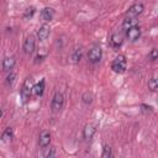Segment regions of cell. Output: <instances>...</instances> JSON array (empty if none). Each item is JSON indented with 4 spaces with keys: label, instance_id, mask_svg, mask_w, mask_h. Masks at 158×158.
Here are the masks:
<instances>
[{
    "label": "cell",
    "instance_id": "1",
    "mask_svg": "<svg viewBox=\"0 0 158 158\" xmlns=\"http://www.w3.org/2000/svg\"><path fill=\"white\" fill-rule=\"evenodd\" d=\"M33 83H32V79L31 78H26L21 89H20V96H21V100H22V104H27L31 99V95L33 94Z\"/></svg>",
    "mask_w": 158,
    "mask_h": 158
},
{
    "label": "cell",
    "instance_id": "18",
    "mask_svg": "<svg viewBox=\"0 0 158 158\" xmlns=\"http://www.w3.org/2000/svg\"><path fill=\"white\" fill-rule=\"evenodd\" d=\"M93 99H94V96H93V94H91V93H89V91L84 93V94H83V96H81V101H83L85 105L91 104V102H93Z\"/></svg>",
    "mask_w": 158,
    "mask_h": 158
},
{
    "label": "cell",
    "instance_id": "8",
    "mask_svg": "<svg viewBox=\"0 0 158 158\" xmlns=\"http://www.w3.org/2000/svg\"><path fill=\"white\" fill-rule=\"evenodd\" d=\"M83 54H84L83 47H78V48L73 49V52H72L70 56H69V62H70L72 64H78V63L81 60Z\"/></svg>",
    "mask_w": 158,
    "mask_h": 158
},
{
    "label": "cell",
    "instance_id": "21",
    "mask_svg": "<svg viewBox=\"0 0 158 158\" xmlns=\"http://www.w3.org/2000/svg\"><path fill=\"white\" fill-rule=\"evenodd\" d=\"M35 12H36V9H35L33 6L27 7V9H26V11H25V14H23V19H26V20L31 19V17L35 15Z\"/></svg>",
    "mask_w": 158,
    "mask_h": 158
},
{
    "label": "cell",
    "instance_id": "14",
    "mask_svg": "<svg viewBox=\"0 0 158 158\" xmlns=\"http://www.w3.org/2000/svg\"><path fill=\"white\" fill-rule=\"evenodd\" d=\"M15 63H16V60H15L14 57H5V58L2 59V70L10 73V72L14 69Z\"/></svg>",
    "mask_w": 158,
    "mask_h": 158
},
{
    "label": "cell",
    "instance_id": "9",
    "mask_svg": "<svg viewBox=\"0 0 158 158\" xmlns=\"http://www.w3.org/2000/svg\"><path fill=\"white\" fill-rule=\"evenodd\" d=\"M51 143V132L47 131V130H43L41 133H40V137H38V144L41 148H46L48 147Z\"/></svg>",
    "mask_w": 158,
    "mask_h": 158
},
{
    "label": "cell",
    "instance_id": "4",
    "mask_svg": "<svg viewBox=\"0 0 158 158\" xmlns=\"http://www.w3.org/2000/svg\"><path fill=\"white\" fill-rule=\"evenodd\" d=\"M63 106H64V96L62 93L57 91L53 95V99L51 101V109H52V111L57 112V111H60L63 109Z\"/></svg>",
    "mask_w": 158,
    "mask_h": 158
},
{
    "label": "cell",
    "instance_id": "25",
    "mask_svg": "<svg viewBox=\"0 0 158 158\" xmlns=\"http://www.w3.org/2000/svg\"><path fill=\"white\" fill-rule=\"evenodd\" d=\"M141 109H142V111H143V112H151V111L153 110V107H152V106H149V105H144V104H142V105H141Z\"/></svg>",
    "mask_w": 158,
    "mask_h": 158
},
{
    "label": "cell",
    "instance_id": "11",
    "mask_svg": "<svg viewBox=\"0 0 158 158\" xmlns=\"http://www.w3.org/2000/svg\"><path fill=\"white\" fill-rule=\"evenodd\" d=\"M95 131H96V128H95V126H94L93 123H86V125L84 126V128H83V137H84L86 141H90V139L94 137Z\"/></svg>",
    "mask_w": 158,
    "mask_h": 158
},
{
    "label": "cell",
    "instance_id": "10",
    "mask_svg": "<svg viewBox=\"0 0 158 158\" xmlns=\"http://www.w3.org/2000/svg\"><path fill=\"white\" fill-rule=\"evenodd\" d=\"M110 42H111V46L114 48H118L121 47V44L123 43V35L122 32H115L111 35V38H110Z\"/></svg>",
    "mask_w": 158,
    "mask_h": 158
},
{
    "label": "cell",
    "instance_id": "7",
    "mask_svg": "<svg viewBox=\"0 0 158 158\" xmlns=\"http://www.w3.org/2000/svg\"><path fill=\"white\" fill-rule=\"evenodd\" d=\"M35 48H36V40L32 35H30L23 42V52L26 54H32L35 52Z\"/></svg>",
    "mask_w": 158,
    "mask_h": 158
},
{
    "label": "cell",
    "instance_id": "26",
    "mask_svg": "<svg viewBox=\"0 0 158 158\" xmlns=\"http://www.w3.org/2000/svg\"><path fill=\"white\" fill-rule=\"evenodd\" d=\"M43 58H46V54H38V56L36 57V59H37V60H36V63H38V60H40V62H41V60H43Z\"/></svg>",
    "mask_w": 158,
    "mask_h": 158
},
{
    "label": "cell",
    "instance_id": "24",
    "mask_svg": "<svg viewBox=\"0 0 158 158\" xmlns=\"http://www.w3.org/2000/svg\"><path fill=\"white\" fill-rule=\"evenodd\" d=\"M54 156H56V149H54V148H49V149L44 153V157H49V158H51V157H54Z\"/></svg>",
    "mask_w": 158,
    "mask_h": 158
},
{
    "label": "cell",
    "instance_id": "15",
    "mask_svg": "<svg viewBox=\"0 0 158 158\" xmlns=\"http://www.w3.org/2000/svg\"><path fill=\"white\" fill-rule=\"evenodd\" d=\"M137 25H138V20H137V17H130V16H126V19H125L123 22H122V30L126 31V30H128V28H131V27H133V26H137Z\"/></svg>",
    "mask_w": 158,
    "mask_h": 158
},
{
    "label": "cell",
    "instance_id": "19",
    "mask_svg": "<svg viewBox=\"0 0 158 158\" xmlns=\"http://www.w3.org/2000/svg\"><path fill=\"white\" fill-rule=\"evenodd\" d=\"M148 88L151 90H157L158 89V77H153L148 80Z\"/></svg>",
    "mask_w": 158,
    "mask_h": 158
},
{
    "label": "cell",
    "instance_id": "5",
    "mask_svg": "<svg viewBox=\"0 0 158 158\" xmlns=\"http://www.w3.org/2000/svg\"><path fill=\"white\" fill-rule=\"evenodd\" d=\"M143 9H144V6H143L142 2H136V4H133L132 6L128 7V10H127V12H126V16H130V17H138V16L143 12Z\"/></svg>",
    "mask_w": 158,
    "mask_h": 158
},
{
    "label": "cell",
    "instance_id": "13",
    "mask_svg": "<svg viewBox=\"0 0 158 158\" xmlns=\"http://www.w3.org/2000/svg\"><path fill=\"white\" fill-rule=\"evenodd\" d=\"M51 33V28L48 25H42L37 31V38L40 41H46Z\"/></svg>",
    "mask_w": 158,
    "mask_h": 158
},
{
    "label": "cell",
    "instance_id": "22",
    "mask_svg": "<svg viewBox=\"0 0 158 158\" xmlns=\"http://www.w3.org/2000/svg\"><path fill=\"white\" fill-rule=\"evenodd\" d=\"M147 58H148L149 60H152V62L156 60V59H158V49H157V48H152L151 52L148 53Z\"/></svg>",
    "mask_w": 158,
    "mask_h": 158
},
{
    "label": "cell",
    "instance_id": "3",
    "mask_svg": "<svg viewBox=\"0 0 158 158\" xmlns=\"http://www.w3.org/2000/svg\"><path fill=\"white\" fill-rule=\"evenodd\" d=\"M101 57H102V49L99 46H94L88 52V60L93 64L99 63L101 60Z\"/></svg>",
    "mask_w": 158,
    "mask_h": 158
},
{
    "label": "cell",
    "instance_id": "2",
    "mask_svg": "<svg viewBox=\"0 0 158 158\" xmlns=\"http://www.w3.org/2000/svg\"><path fill=\"white\" fill-rule=\"evenodd\" d=\"M127 68V60H126V57L123 54H118L117 57H115V59L112 60L111 63V69L117 73V74H121L126 70Z\"/></svg>",
    "mask_w": 158,
    "mask_h": 158
},
{
    "label": "cell",
    "instance_id": "16",
    "mask_svg": "<svg viewBox=\"0 0 158 158\" xmlns=\"http://www.w3.org/2000/svg\"><path fill=\"white\" fill-rule=\"evenodd\" d=\"M43 93H44V79H41L38 83L33 85V95L42 96Z\"/></svg>",
    "mask_w": 158,
    "mask_h": 158
},
{
    "label": "cell",
    "instance_id": "20",
    "mask_svg": "<svg viewBox=\"0 0 158 158\" xmlns=\"http://www.w3.org/2000/svg\"><path fill=\"white\" fill-rule=\"evenodd\" d=\"M111 156H112V149H111V147L107 146V144H105L104 148H102L101 157H102V158H110Z\"/></svg>",
    "mask_w": 158,
    "mask_h": 158
},
{
    "label": "cell",
    "instance_id": "23",
    "mask_svg": "<svg viewBox=\"0 0 158 158\" xmlns=\"http://www.w3.org/2000/svg\"><path fill=\"white\" fill-rule=\"evenodd\" d=\"M15 79H16V74L12 73V72H10V74L6 77V84L9 86H12V84L15 83Z\"/></svg>",
    "mask_w": 158,
    "mask_h": 158
},
{
    "label": "cell",
    "instance_id": "12",
    "mask_svg": "<svg viewBox=\"0 0 158 158\" xmlns=\"http://www.w3.org/2000/svg\"><path fill=\"white\" fill-rule=\"evenodd\" d=\"M54 15H56V11H54V9H52V7H43V9L41 10V19H42L43 21H46V22L52 21L53 17H54Z\"/></svg>",
    "mask_w": 158,
    "mask_h": 158
},
{
    "label": "cell",
    "instance_id": "17",
    "mask_svg": "<svg viewBox=\"0 0 158 158\" xmlns=\"http://www.w3.org/2000/svg\"><path fill=\"white\" fill-rule=\"evenodd\" d=\"M12 137H14V130H12L11 127H7V128L2 132L1 139H2V142H7V141H10Z\"/></svg>",
    "mask_w": 158,
    "mask_h": 158
},
{
    "label": "cell",
    "instance_id": "6",
    "mask_svg": "<svg viewBox=\"0 0 158 158\" xmlns=\"http://www.w3.org/2000/svg\"><path fill=\"white\" fill-rule=\"evenodd\" d=\"M125 32H126V37H127L131 42H136V41L141 37V33H142L141 27H139L138 25H137V26H133V27H131V28H128V30H126Z\"/></svg>",
    "mask_w": 158,
    "mask_h": 158
}]
</instances>
